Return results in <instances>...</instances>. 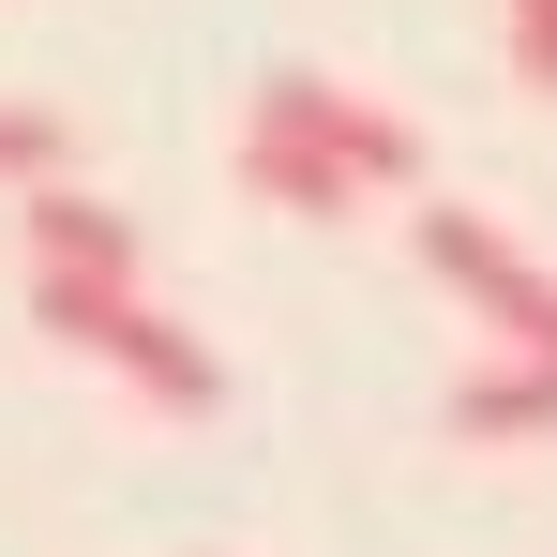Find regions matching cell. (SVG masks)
<instances>
[{"mask_svg":"<svg viewBox=\"0 0 557 557\" xmlns=\"http://www.w3.org/2000/svg\"><path fill=\"white\" fill-rule=\"evenodd\" d=\"M422 272L453 286V301L512 347V362H557V272L497 226V211H422Z\"/></svg>","mask_w":557,"mask_h":557,"instance_id":"obj_3","label":"cell"},{"mask_svg":"<svg viewBox=\"0 0 557 557\" xmlns=\"http://www.w3.org/2000/svg\"><path fill=\"white\" fill-rule=\"evenodd\" d=\"M497 15H512V76L557 91V0H497Z\"/></svg>","mask_w":557,"mask_h":557,"instance_id":"obj_7","label":"cell"},{"mask_svg":"<svg viewBox=\"0 0 557 557\" xmlns=\"http://www.w3.org/2000/svg\"><path fill=\"white\" fill-rule=\"evenodd\" d=\"M437 422H453L467 453H512V437H557V362H512V347H482V362L437 392Z\"/></svg>","mask_w":557,"mask_h":557,"instance_id":"obj_5","label":"cell"},{"mask_svg":"<svg viewBox=\"0 0 557 557\" xmlns=\"http://www.w3.org/2000/svg\"><path fill=\"white\" fill-rule=\"evenodd\" d=\"M242 136H286V151L347 166L362 196H407V182H422V136H407V121H392L376 91H347V76H317V61H272V76L242 91Z\"/></svg>","mask_w":557,"mask_h":557,"instance_id":"obj_2","label":"cell"},{"mask_svg":"<svg viewBox=\"0 0 557 557\" xmlns=\"http://www.w3.org/2000/svg\"><path fill=\"white\" fill-rule=\"evenodd\" d=\"M30 317L76 347V362H106L136 407H166V422H211L226 407V362H211V332H182L151 286H91V272H30Z\"/></svg>","mask_w":557,"mask_h":557,"instance_id":"obj_1","label":"cell"},{"mask_svg":"<svg viewBox=\"0 0 557 557\" xmlns=\"http://www.w3.org/2000/svg\"><path fill=\"white\" fill-rule=\"evenodd\" d=\"M0 182H15V196L61 182V121H46V106H0Z\"/></svg>","mask_w":557,"mask_h":557,"instance_id":"obj_6","label":"cell"},{"mask_svg":"<svg viewBox=\"0 0 557 557\" xmlns=\"http://www.w3.org/2000/svg\"><path fill=\"white\" fill-rule=\"evenodd\" d=\"M15 226H30V272H91V286H136V211H106L91 182H46V196H15Z\"/></svg>","mask_w":557,"mask_h":557,"instance_id":"obj_4","label":"cell"}]
</instances>
